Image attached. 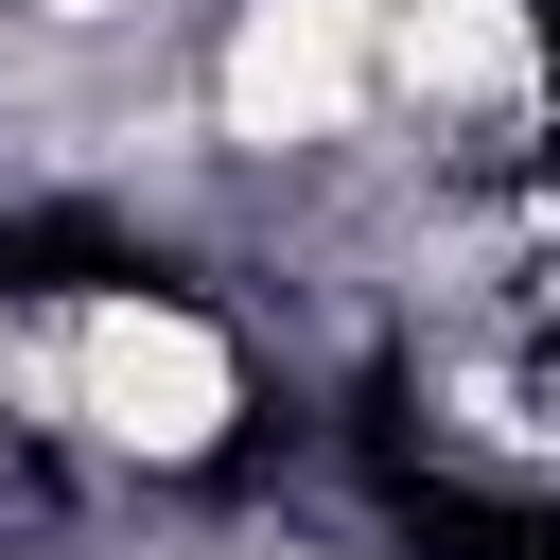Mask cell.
<instances>
[{
  "label": "cell",
  "instance_id": "obj_1",
  "mask_svg": "<svg viewBox=\"0 0 560 560\" xmlns=\"http://www.w3.org/2000/svg\"><path fill=\"white\" fill-rule=\"evenodd\" d=\"M228 332L175 315V298H88L70 315V420L122 438V455H210L228 438Z\"/></svg>",
  "mask_w": 560,
  "mask_h": 560
},
{
  "label": "cell",
  "instance_id": "obj_2",
  "mask_svg": "<svg viewBox=\"0 0 560 560\" xmlns=\"http://www.w3.org/2000/svg\"><path fill=\"white\" fill-rule=\"evenodd\" d=\"M368 105H385L368 0H245V18H228V140L298 158V140H350Z\"/></svg>",
  "mask_w": 560,
  "mask_h": 560
},
{
  "label": "cell",
  "instance_id": "obj_3",
  "mask_svg": "<svg viewBox=\"0 0 560 560\" xmlns=\"http://www.w3.org/2000/svg\"><path fill=\"white\" fill-rule=\"evenodd\" d=\"M52 18H122V0H52Z\"/></svg>",
  "mask_w": 560,
  "mask_h": 560
},
{
  "label": "cell",
  "instance_id": "obj_4",
  "mask_svg": "<svg viewBox=\"0 0 560 560\" xmlns=\"http://www.w3.org/2000/svg\"><path fill=\"white\" fill-rule=\"evenodd\" d=\"M245 560H315V542H245Z\"/></svg>",
  "mask_w": 560,
  "mask_h": 560
}]
</instances>
